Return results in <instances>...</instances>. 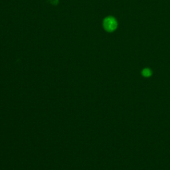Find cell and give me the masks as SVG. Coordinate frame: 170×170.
I'll return each instance as SVG.
<instances>
[{
  "mask_svg": "<svg viewBox=\"0 0 170 170\" xmlns=\"http://www.w3.org/2000/svg\"><path fill=\"white\" fill-rule=\"evenodd\" d=\"M117 21L114 17H108L105 18L103 22V26L106 31L108 32H112L117 28Z\"/></svg>",
  "mask_w": 170,
  "mask_h": 170,
  "instance_id": "1",
  "label": "cell"
},
{
  "mask_svg": "<svg viewBox=\"0 0 170 170\" xmlns=\"http://www.w3.org/2000/svg\"><path fill=\"white\" fill-rule=\"evenodd\" d=\"M142 74L143 76H144L146 77H150L152 75V71L149 69H144L142 71Z\"/></svg>",
  "mask_w": 170,
  "mask_h": 170,
  "instance_id": "2",
  "label": "cell"
}]
</instances>
